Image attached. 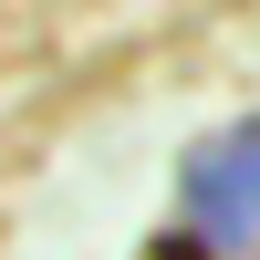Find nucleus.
Segmentation results:
<instances>
[{
    "instance_id": "obj_1",
    "label": "nucleus",
    "mask_w": 260,
    "mask_h": 260,
    "mask_svg": "<svg viewBox=\"0 0 260 260\" xmlns=\"http://www.w3.org/2000/svg\"><path fill=\"white\" fill-rule=\"evenodd\" d=\"M187 240H198V250L260 240V125L219 136L198 167H187Z\"/></svg>"
}]
</instances>
